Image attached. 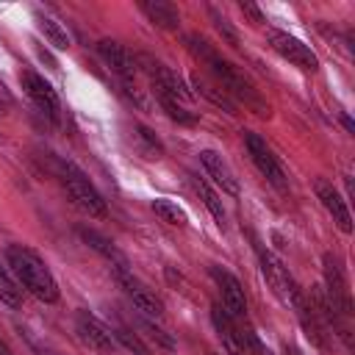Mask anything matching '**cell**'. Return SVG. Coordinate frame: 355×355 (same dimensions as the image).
<instances>
[{
  "label": "cell",
  "instance_id": "1",
  "mask_svg": "<svg viewBox=\"0 0 355 355\" xmlns=\"http://www.w3.org/2000/svg\"><path fill=\"white\" fill-rule=\"evenodd\" d=\"M186 47H189V53L191 55H197L205 67H208V72L214 75V83H219L225 92H227V97L236 103V100H241L250 111H255L258 116H269V105L261 100V94L252 89V83L230 64V61H225L200 33H189L186 36Z\"/></svg>",
  "mask_w": 355,
  "mask_h": 355
},
{
  "label": "cell",
  "instance_id": "2",
  "mask_svg": "<svg viewBox=\"0 0 355 355\" xmlns=\"http://www.w3.org/2000/svg\"><path fill=\"white\" fill-rule=\"evenodd\" d=\"M6 261L14 272V277L19 280V286H25L36 300L42 302H55L58 300V283L50 272V266L25 244H8L6 247Z\"/></svg>",
  "mask_w": 355,
  "mask_h": 355
},
{
  "label": "cell",
  "instance_id": "3",
  "mask_svg": "<svg viewBox=\"0 0 355 355\" xmlns=\"http://www.w3.org/2000/svg\"><path fill=\"white\" fill-rule=\"evenodd\" d=\"M55 175H58V180H61V186H64V191H67V197L72 200L75 208H80L89 216H105L108 208H105L103 194L92 186V180L72 161H58Z\"/></svg>",
  "mask_w": 355,
  "mask_h": 355
},
{
  "label": "cell",
  "instance_id": "4",
  "mask_svg": "<svg viewBox=\"0 0 355 355\" xmlns=\"http://www.w3.org/2000/svg\"><path fill=\"white\" fill-rule=\"evenodd\" d=\"M136 64H139V69H144V72L150 75V80H153L158 97L178 100L180 105H183L186 100H191V92H189V86L183 83V78H180L175 69H169L166 64H161L158 58L141 53V55H136Z\"/></svg>",
  "mask_w": 355,
  "mask_h": 355
},
{
  "label": "cell",
  "instance_id": "5",
  "mask_svg": "<svg viewBox=\"0 0 355 355\" xmlns=\"http://www.w3.org/2000/svg\"><path fill=\"white\" fill-rule=\"evenodd\" d=\"M266 42H269V47H272L280 58H286L288 64L300 67L302 72H316V69H319L316 53H313L305 42H300L297 36H291V33H286V31H277V28H269V31H266Z\"/></svg>",
  "mask_w": 355,
  "mask_h": 355
},
{
  "label": "cell",
  "instance_id": "6",
  "mask_svg": "<svg viewBox=\"0 0 355 355\" xmlns=\"http://www.w3.org/2000/svg\"><path fill=\"white\" fill-rule=\"evenodd\" d=\"M114 277L119 283V288L125 291V297L136 305L139 313H144L147 319H161L164 316V302L155 297V291H150L139 277H133L130 269H114Z\"/></svg>",
  "mask_w": 355,
  "mask_h": 355
},
{
  "label": "cell",
  "instance_id": "7",
  "mask_svg": "<svg viewBox=\"0 0 355 355\" xmlns=\"http://www.w3.org/2000/svg\"><path fill=\"white\" fill-rule=\"evenodd\" d=\"M19 83H22V89H25V94L36 103V108L42 111V114H47V119L50 122H61V103H58V94H55V89L39 75V72H33V69H25L22 75H19Z\"/></svg>",
  "mask_w": 355,
  "mask_h": 355
},
{
  "label": "cell",
  "instance_id": "8",
  "mask_svg": "<svg viewBox=\"0 0 355 355\" xmlns=\"http://www.w3.org/2000/svg\"><path fill=\"white\" fill-rule=\"evenodd\" d=\"M75 333H78V338L89 347V349H94V352H111L114 347H116V338H114V333H111V327H105L97 316H92L89 311H78L75 313Z\"/></svg>",
  "mask_w": 355,
  "mask_h": 355
},
{
  "label": "cell",
  "instance_id": "9",
  "mask_svg": "<svg viewBox=\"0 0 355 355\" xmlns=\"http://www.w3.org/2000/svg\"><path fill=\"white\" fill-rule=\"evenodd\" d=\"M244 144H247V153H250V161L258 166V172L277 189H286V175L277 164V158L272 155V150L266 147V141L258 136V133H247L244 136Z\"/></svg>",
  "mask_w": 355,
  "mask_h": 355
},
{
  "label": "cell",
  "instance_id": "10",
  "mask_svg": "<svg viewBox=\"0 0 355 355\" xmlns=\"http://www.w3.org/2000/svg\"><path fill=\"white\" fill-rule=\"evenodd\" d=\"M211 277H214L216 286H219L225 313H227L230 319H244V316H247V300H244L241 283H239L227 269H222V266H211Z\"/></svg>",
  "mask_w": 355,
  "mask_h": 355
},
{
  "label": "cell",
  "instance_id": "11",
  "mask_svg": "<svg viewBox=\"0 0 355 355\" xmlns=\"http://www.w3.org/2000/svg\"><path fill=\"white\" fill-rule=\"evenodd\" d=\"M316 197H319V202L324 205V211L333 216V222L338 225V230L341 233H352V214H349V208H347V200L341 197V191L330 183V180H324V178H319L316 180Z\"/></svg>",
  "mask_w": 355,
  "mask_h": 355
},
{
  "label": "cell",
  "instance_id": "12",
  "mask_svg": "<svg viewBox=\"0 0 355 355\" xmlns=\"http://www.w3.org/2000/svg\"><path fill=\"white\" fill-rule=\"evenodd\" d=\"M97 53H100V58L122 78V83H130L133 78H136V72H139V64H136V55L128 50V47H122L119 42H111V39H103L100 44H97Z\"/></svg>",
  "mask_w": 355,
  "mask_h": 355
},
{
  "label": "cell",
  "instance_id": "13",
  "mask_svg": "<svg viewBox=\"0 0 355 355\" xmlns=\"http://www.w3.org/2000/svg\"><path fill=\"white\" fill-rule=\"evenodd\" d=\"M200 164H202V169H205V175L222 189V191H227V194H233V197H239V178H236V172H233V166L216 153V150H202L200 153Z\"/></svg>",
  "mask_w": 355,
  "mask_h": 355
},
{
  "label": "cell",
  "instance_id": "14",
  "mask_svg": "<svg viewBox=\"0 0 355 355\" xmlns=\"http://www.w3.org/2000/svg\"><path fill=\"white\" fill-rule=\"evenodd\" d=\"M211 322H214L216 336H219V341H222V347H225L227 355H247L244 338H241V333L233 327V319L222 311V305H214V308H211Z\"/></svg>",
  "mask_w": 355,
  "mask_h": 355
},
{
  "label": "cell",
  "instance_id": "15",
  "mask_svg": "<svg viewBox=\"0 0 355 355\" xmlns=\"http://www.w3.org/2000/svg\"><path fill=\"white\" fill-rule=\"evenodd\" d=\"M139 11H141L153 25H158V28H164V31H178V25H180L178 8H175L172 3H166V0H139Z\"/></svg>",
  "mask_w": 355,
  "mask_h": 355
},
{
  "label": "cell",
  "instance_id": "16",
  "mask_svg": "<svg viewBox=\"0 0 355 355\" xmlns=\"http://www.w3.org/2000/svg\"><path fill=\"white\" fill-rule=\"evenodd\" d=\"M78 236L94 250V252H100L108 263H111V269H128V258L114 247V241H108L103 233H97V230H89V227H78Z\"/></svg>",
  "mask_w": 355,
  "mask_h": 355
},
{
  "label": "cell",
  "instance_id": "17",
  "mask_svg": "<svg viewBox=\"0 0 355 355\" xmlns=\"http://www.w3.org/2000/svg\"><path fill=\"white\" fill-rule=\"evenodd\" d=\"M191 86L197 89V94H202V97L211 100L214 105L225 108L227 114H239V103H233V100L227 97V92H225L219 83H214V80H208V78H202V75H191Z\"/></svg>",
  "mask_w": 355,
  "mask_h": 355
},
{
  "label": "cell",
  "instance_id": "18",
  "mask_svg": "<svg viewBox=\"0 0 355 355\" xmlns=\"http://www.w3.org/2000/svg\"><path fill=\"white\" fill-rule=\"evenodd\" d=\"M36 28L44 33V39H47L55 50H67V47H69V36H67V31H64V25H61L58 19H53V17H47V14H36Z\"/></svg>",
  "mask_w": 355,
  "mask_h": 355
},
{
  "label": "cell",
  "instance_id": "19",
  "mask_svg": "<svg viewBox=\"0 0 355 355\" xmlns=\"http://www.w3.org/2000/svg\"><path fill=\"white\" fill-rule=\"evenodd\" d=\"M153 214H155L161 222H166V225H175V227H186V222H189L186 211H183L178 202L166 200V197H158V200H153Z\"/></svg>",
  "mask_w": 355,
  "mask_h": 355
},
{
  "label": "cell",
  "instance_id": "20",
  "mask_svg": "<svg viewBox=\"0 0 355 355\" xmlns=\"http://www.w3.org/2000/svg\"><path fill=\"white\" fill-rule=\"evenodd\" d=\"M133 130H136V133H133V139H136V147L144 153V158H161L164 147H161L158 136H155L150 128H144V125H136Z\"/></svg>",
  "mask_w": 355,
  "mask_h": 355
},
{
  "label": "cell",
  "instance_id": "21",
  "mask_svg": "<svg viewBox=\"0 0 355 355\" xmlns=\"http://www.w3.org/2000/svg\"><path fill=\"white\" fill-rule=\"evenodd\" d=\"M194 189H197V194L202 197V202H205V208L211 211V216L216 219V225L222 227L225 225V208H222V200L211 191V186L205 183V180H200V178H194Z\"/></svg>",
  "mask_w": 355,
  "mask_h": 355
},
{
  "label": "cell",
  "instance_id": "22",
  "mask_svg": "<svg viewBox=\"0 0 355 355\" xmlns=\"http://www.w3.org/2000/svg\"><path fill=\"white\" fill-rule=\"evenodd\" d=\"M0 302L11 305V308H19L22 305V288L14 283V277L0 266Z\"/></svg>",
  "mask_w": 355,
  "mask_h": 355
},
{
  "label": "cell",
  "instance_id": "23",
  "mask_svg": "<svg viewBox=\"0 0 355 355\" xmlns=\"http://www.w3.org/2000/svg\"><path fill=\"white\" fill-rule=\"evenodd\" d=\"M111 333H114V338H116V341H122L130 352H136V355H150V349L139 341V336H136V333H130V330H125V327H111Z\"/></svg>",
  "mask_w": 355,
  "mask_h": 355
},
{
  "label": "cell",
  "instance_id": "24",
  "mask_svg": "<svg viewBox=\"0 0 355 355\" xmlns=\"http://www.w3.org/2000/svg\"><path fill=\"white\" fill-rule=\"evenodd\" d=\"M141 324H144V330H147V336H150V338H155V341H158L161 347H166V349H175V341H172V338H169V336H166L155 322H150V319H147V322H141Z\"/></svg>",
  "mask_w": 355,
  "mask_h": 355
},
{
  "label": "cell",
  "instance_id": "25",
  "mask_svg": "<svg viewBox=\"0 0 355 355\" xmlns=\"http://www.w3.org/2000/svg\"><path fill=\"white\" fill-rule=\"evenodd\" d=\"M211 17H214V25H216V31H219V33H225V39H227L230 44H239V39H236V31L227 25V19H225V17H219L214 8H211Z\"/></svg>",
  "mask_w": 355,
  "mask_h": 355
},
{
  "label": "cell",
  "instance_id": "26",
  "mask_svg": "<svg viewBox=\"0 0 355 355\" xmlns=\"http://www.w3.org/2000/svg\"><path fill=\"white\" fill-rule=\"evenodd\" d=\"M239 8H241V14L250 17L252 22H263V14H261V8H258L255 3H247V0H244V3H239Z\"/></svg>",
  "mask_w": 355,
  "mask_h": 355
},
{
  "label": "cell",
  "instance_id": "27",
  "mask_svg": "<svg viewBox=\"0 0 355 355\" xmlns=\"http://www.w3.org/2000/svg\"><path fill=\"white\" fill-rule=\"evenodd\" d=\"M341 122H344V128H347V130H355V128H352V122H349V116H341Z\"/></svg>",
  "mask_w": 355,
  "mask_h": 355
}]
</instances>
